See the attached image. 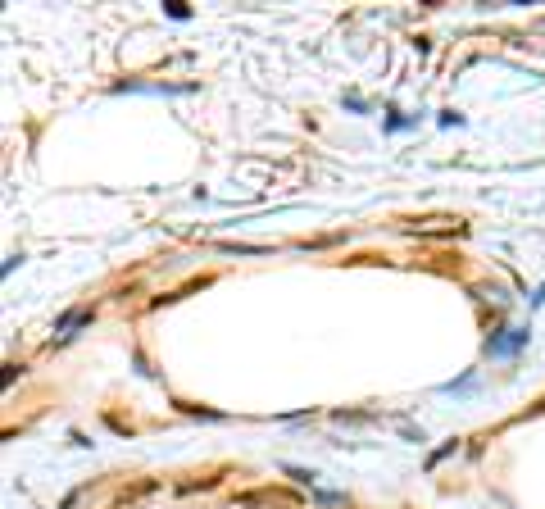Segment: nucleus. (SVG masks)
I'll return each instance as SVG.
<instances>
[{
  "mask_svg": "<svg viewBox=\"0 0 545 509\" xmlns=\"http://www.w3.org/2000/svg\"><path fill=\"white\" fill-rule=\"evenodd\" d=\"M91 305H78V309H69V314H64V319L59 323H54V332H59V337H54V341H69V337H78V328H82V323H91Z\"/></svg>",
  "mask_w": 545,
  "mask_h": 509,
  "instance_id": "f03ea898",
  "label": "nucleus"
},
{
  "mask_svg": "<svg viewBox=\"0 0 545 509\" xmlns=\"http://www.w3.org/2000/svg\"><path fill=\"white\" fill-rule=\"evenodd\" d=\"M454 450H459V441H450V446H441V450H436V454H432V459H428V469H436V464H441V459H445V454H454Z\"/></svg>",
  "mask_w": 545,
  "mask_h": 509,
  "instance_id": "423d86ee",
  "label": "nucleus"
},
{
  "mask_svg": "<svg viewBox=\"0 0 545 509\" xmlns=\"http://www.w3.org/2000/svg\"><path fill=\"white\" fill-rule=\"evenodd\" d=\"M287 473H291V478H296L300 486H314V478H319V473H309V469H296V464H287Z\"/></svg>",
  "mask_w": 545,
  "mask_h": 509,
  "instance_id": "20e7f679",
  "label": "nucleus"
},
{
  "mask_svg": "<svg viewBox=\"0 0 545 509\" xmlns=\"http://www.w3.org/2000/svg\"><path fill=\"white\" fill-rule=\"evenodd\" d=\"M218 251H227V255H268V246H218Z\"/></svg>",
  "mask_w": 545,
  "mask_h": 509,
  "instance_id": "7ed1b4c3",
  "label": "nucleus"
},
{
  "mask_svg": "<svg viewBox=\"0 0 545 509\" xmlns=\"http://www.w3.org/2000/svg\"><path fill=\"white\" fill-rule=\"evenodd\" d=\"M518 345H527V332L522 328H500V337L486 341V355H514Z\"/></svg>",
  "mask_w": 545,
  "mask_h": 509,
  "instance_id": "f257e3e1",
  "label": "nucleus"
},
{
  "mask_svg": "<svg viewBox=\"0 0 545 509\" xmlns=\"http://www.w3.org/2000/svg\"><path fill=\"white\" fill-rule=\"evenodd\" d=\"M314 501L319 505H345V496L341 491H314Z\"/></svg>",
  "mask_w": 545,
  "mask_h": 509,
  "instance_id": "39448f33",
  "label": "nucleus"
}]
</instances>
